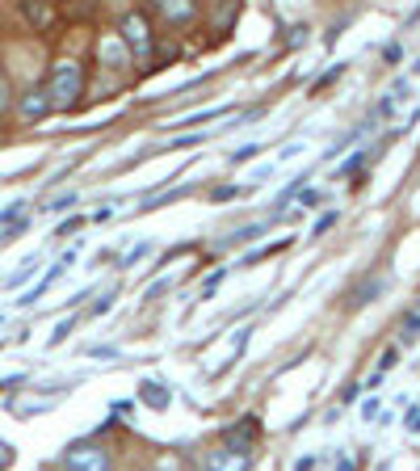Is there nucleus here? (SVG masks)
Instances as JSON below:
<instances>
[{"mask_svg":"<svg viewBox=\"0 0 420 471\" xmlns=\"http://www.w3.org/2000/svg\"><path fill=\"white\" fill-rule=\"evenodd\" d=\"M109 307H114V290H109V295H101V299L93 303V316H101V312H109Z\"/></svg>","mask_w":420,"mask_h":471,"instance_id":"obj_25","label":"nucleus"},{"mask_svg":"<svg viewBox=\"0 0 420 471\" xmlns=\"http://www.w3.org/2000/svg\"><path fill=\"white\" fill-rule=\"evenodd\" d=\"M361 165H366V152H358V156H349L341 169H336V177H349V173H358Z\"/></svg>","mask_w":420,"mask_h":471,"instance_id":"obj_16","label":"nucleus"},{"mask_svg":"<svg viewBox=\"0 0 420 471\" xmlns=\"http://www.w3.org/2000/svg\"><path fill=\"white\" fill-rule=\"evenodd\" d=\"M63 463L68 467H80V471H101V467H109V450L84 438V442H72V447L63 450Z\"/></svg>","mask_w":420,"mask_h":471,"instance_id":"obj_3","label":"nucleus"},{"mask_svg":"<svg viewBox=\"0 0 420 471\" xmlns=\"http://www.w3.org/2000/svg\"><path fill=\"white\" fill-rule=\"evenodd\" d=\"M47 93H51V106L55 109H72L84 93V68L76 60H60L47 76Z\"/></svg>","mask_w":420,"mask_h":471,"instance_id":"obj_1","label":"nucleus"},{"mask_svg":"<svg viewBox=\"0 0 420 471\" xmlns=\"http://www.w3.org/2000/svg\"><path fill=\"white\" fill-rule=\"evenodd\" d=\"M383 287H387L383 278H370V282H366V287H358V290H353V299H349V307H353V312H358V307H366V303H370L374 295H383Z\"/></svg>","mask_w":420,"mask_h":471,"instance_id":"obj_10","label":"nucleus"},{"mask_svg":"<svg viewBox=\"0 0 420 471\" xmlns=\"http://www.w3.org/2000/svg\"><path fill=\"white\" fill-rule=\"evenodd\" d=\"M265 231H269V223H248V228H240L236 236H231L228 244H248V240H261Z\"/></svg>","mask_w":420,"mask_h":471,"instance_id":"obj_12","label":"nucleus"},{"mask_svg":"<svg viewBox=\"0 0 420 471\" xmlns=\"http://www.w3.org/2000/svg\"><path fill=\"white\" fill-rule=\"evenodd\" d=\"M118 34H122V42L131 47L135 63L152 60V51H156V30H152V22H147V13H139V9L122 13V17H118Z\"/></svg>","mask_w":420,"mask_h":471,"instance_id":"obj_2","label":"nucleus"},{"mask_svg":"<svg viewBox=\"0 0 420 471\" xmlns=\"http://www.w3.org/2000/svg\"><path fill=\"white\" fill-rule=\"evenodd\" d=\"M391 93H396V101H404V97L412 93V85H408V80H396V85H391Z\"/></svg>","mask_w":420,"mask_h":471,"instance_id":"obj_30","label":"nucleus"},{"mask_svg":"<svg viewBox=\"0 0 420 471\" xmlns=\"http://www.w3.org/2000/svg\"><path fill=\"white\" fill-rule=\"evenodd\" d=\"M147 253H152V244H135L131 253L122 257V266H135V261H144V257H147Z\"/></svg>","mask_w":420,"mask_h":471,"instance_id":"obj_18","label":"nucleus"},{"mask_svg":"<svg viewBox=\"0 0 420 471\" xmlns=\"http://www.w3.org/2000/svg\"><path fill=\"white\" fill-rule=\"evenodd\" d=\"M223 278H228V269H215V274H210V278L202 282V299H210V295L219 290V282H223Z\"/></svg>","mask_w":420,"mask_h":471,"instance_id":"obj_15","label":"nucleus"},{"mask_svg":"<svg viewBox=\"0 0 420 471\" xmlns=\"http://www.w3.org/2000/svg\"><path fill=\"white\" fill-rule=\"evenodd\" d=\"M341 72H345V63H336L332 72H324V76H320V80H315V93H320V89H328V85H332V80H336V76H341Z\"/></svg>","mask_w":420,"mask_h":471,"instance_id":"obj_21","label":"nucleus"},{"mask_svg":"<svg viewBox=\"0 0 420 471\" xmlns=\"http://www.w3.org/2000/svg\"><path fill=\"white\" fill-rule=\"evenodd\" d=\"M152 9L160 13V22L177 25V30L198 22V0H152Z\"/></svg>","mask_w":420,"mask_h":471,"instance_id":"obj_4","label":"nucleus"},{"mask_svg":"<svg viewBox=\"0 0 420 471\" xmlns=\"http://www.w3.org/2000/svg\"><path fill=\"white\" fill-rule=\"evenodd\" d=\"M68 333H72V320H63V325L55 328V333H51V345H60V341L68 337Z\"/></svg>","mask_w":420,"mask_h":471,"instance_id":"obj_26","label":"nucleus"},{"mask_svg":"<svg viewBox=\"0 0 420 471\" xmlns=\"http://www.w3.org/2000/svg\"><path fill=\"white\" fill-rule=\"evenodd\" d=\"M9 106H17V97H13V85H9V72H5V63H0V114Z\"/></svg>","mask_w":420,"mask_h":471,"instance_id":"obj_13","label":"nucleus"},{"mask_svg":"<svg viewBox=\"0 0 420 471\" xmlns=\"http://www.w3.org/2000/svg\"><path fill=\"white\" fill-rule=\"evenodd\" d=\"M139 400H144L147 409H156V412H164L168 409V387L164 383H152V379H147V383H139Z\"/></svg>","mask_w":420,"mask_h":471,"instance_id":"obj_8","label":"nucleus"},{"mask_svg":"<svg viewBox=\"0 0 420 471\" xmlns=\"http://www.w3.org/2000/svg\"><path fill=\"white\" fill-rule=\"evenodd\" d=\"M228 109H210V114H193V118H185L181 127H193V122H215V118H223Z\"/></svg>","mask_w":420,"mask_h":471,"instance_id":"obj_20","label":"nucleus"},{"mask_svg":"<svg viewBox=\"0 0 420 471\" xmlns=\"http://www.w3.org/2000/svg\"><path fill=\"white\" fill-rule=\"evenodd\" d=\"M76 203V193H60V198H51V206L47 211H68V206Z\"/></svg>","mask_w":420,"mask_h":471,"instance_id":"obj_23","label":"nucleus"},{"mask_svg":"<svg viewBox=\"0 0 420 471\" xmlns=\"http://www.w3.org/2000/svg\"><path fill=\"white\" fill-rule=\"evenodd\" d=\"M89 353H93V358H118V350H114V345H93Z\"/></svg>","mask_w":420,"mask_h":471,"instance_id":"obj_27","label":"nucleus"},{"mask_svg":"<svg viewBox=\"0 0 420 471\" xmlns=\"http://www.w3.org/2000/svg\"><path fill=\"white\" fill-rule=\"evenodd\" d=\"M408 429H420V412H408Z\"/></svg>","mask_w":420,"mask_h":471,"instance_id":"obj_34","label":"nucleus"},{"mask_svg":"<svg viewBox=\"0 0 420 471\" xmlns=\"http://www.w3.org/2000/svg\"><path fill=\"white\" fill-rule=\"evenodd\" d=\"M374 114H378V118H391V114H396V93L378 97V106H374Z\"/></svg>","mask_w":420,"mask_h":471,"instance_id":"obj_17","label":"nucleus"},{"mask_svg":"<svg viewBox=\"0 0 420 471\" xmlns=\"http://www.w3.org/2000/svg\"><path fill=\"white\" fill-rule=\"evenodd\" d=\"M17 114H22L25 122H42L47 114H55V106H51V93L47 85H34L30 93L17 97Z\"/></svg>","mask_w":420,"mask_h":471,"instance_id":"obj_5","label":"nucleus"},{"mask_svg":"<svg viewBox=\"0 0 420 471\" xmlns=\"http://www.w3.org/2000/svg\"><path fill=\"white\" fill-rule=\"evenodd\" d=\"M22 13H25V22L34 25V30H42V25L51 22V5H47V0H22Z\"/></svg>","mask_w":420,"mask_h":471,"instance_id":"obj_9","label":"nucleus"},{"mask_svg":"<svg viewBox=\"0 0 420 471\" xmlns=\"http://www.w3.org/2000/svg\"><path fill=\"white\" fill-rule=\"evenodd\" d=\"M361 417H366V421H374V417H378V400H366V404H361Z\"/></svg>","mask_w":420,"mask_h":471,"instance_id":"obj_29","label":"nucleus"},{"mask_svg":"<svg viewBox=\"0 0 420 471\" xmlns=\"http://www.w3.org/2000/svg\"><path fill=\"white\" fill-rule=\"evenodd\" d=\"M396 358H399L396 345H391V350H383V366H378V371H391V366H396Z\"/></svg>","mask_w":420,"mask_h":471,"instance_id":"obj_28","label":"nucleus"},{"mask_svg":"<svg viewBox=\"0 0 420 471\" xmlns=\"http://www.w3.org/2000/svg\"><path fill=\"white\" fill-rule=\"evenodd\" d=\"M97 55H101V63H106V68H114V72H118V68H126V63L135 60L131 47L122 42V34H106V38H101V42H97Z\"/></svg>","mask_w":420,"mask_h":471,"instance_id":"obj_7","label":"nucleus"},{"mask_svg":"<svg viewBox=\"0 0 420 471\" xmlns=\"http://www.w3.org/2000/svg\"><path fill=\"white\" fill-rule=\"evenodd\" d=\"M30 274H34V261H25V266H22V269H17V274H13V278H9V287H22V282L30 278Z\"/></svg>","mask_w":420,"mask_h":471,"instance_id":"obj_24","label":"nucleus"},{"mask_svg":"<svg viewBox=\"0 0 420 471\" xmlns=\"http://www.w3.org/2000/svg\"><path fill=\"white\" fill-rule=\"evenodd\" d=\"M416 337H420V312H408L404 320H399V341H404V345H412Z\"/></svg>","mask_w":420,"mask_h":471,"instance_id":"obj_11","label":"nucleus"},{"mask_svg":"<svg viewBox=\"0 0 420 471\" xmlns=\"http://www.w3.org/2000/svg\"><path fill=\"white\" fill-rule=\"evenodd\" d=\"M383 60H387V63H399V42H391V47L383 51Z\"/></svg>","mask_w":420,"mask_h":471,"instance_id":"obj_33","label":"nucleus"},{"mask_svg":"<svg viewBox=\"0 0 420 471\" xmlns=\"http://www.w3.org/2000/svg\"><path fill=\"white\" fill-rule=\"evenodd\" d=\"M257 152H261V147H257V144L240 147V152H231V165H244V160H252V156H257Z\"/></svg>","mask_w":420,"mask_h":471,"instance_id":"obj_22","label":"nucleus"},{"mask_svg":"<svg viewBox=\"0 0 420 471\" xmlns=\"http://www.w3.org/2000/svg\"><path fill=\"white\" fill-rule=\"evenodd\" d=\"M0 467H13V447H5V442H0Z\"/></svg>","mask_w":420,"mask_h":471,"instance_id":"obj_31","label":"nucleus"},{"mask_svg":"<svg viewBox=\"0 0 420 471\" xmlns=\"http://www.w3.org/2000/svg\"><path fill=\"white\" fill-rule=\"evenodd\" d=\"M416 72H420V60H416Z\"/></svg>","mask_w":420,"mask_h":471,"instance_id":"obj_35","label":"nucleus"},{"mask_svg":"<svg viewBox=\"0 0 420 471\" xmlns=\"http://www.w3.org/2000/svg\"><path fill=\"white\" fill-rule=\"evenodd\" d=\"M236 193H240V185H215L210 190V203H231Z\"/></svg>","mask_w":420,"mask_h":471,"instance_id":"obj_14","label":"nucleus"},{"mask_svg":"<svg viewBox=\"0 0 420 471\" xmlns=\"http://www.w3.org/2000/svg\"><path fill=\"white\" fill-rule=\"evenodd\" d=\"M257 429H261V425L252 421H236L231 425V429H223V450H231V455H248L252 450V442H257Z\"/></svg>","mask_w":420,"mask_h":471,"instance_id":"obj_6","label":"nucleus"},{"mask_svg":"<svg viewBox=\"0 0 420 471\" xmlns=\"http://www.w3.org/2000/svg\"><path fill=\"white\" fill-rule=\"evenodd\" d=\"M332 223H336V215H324V219H320V223H315V236H324V231L332 228Z\"/></svg>","mask_w":420,"mask_h":471,"instance_id":"obj_32","label":"nucleus"},{"mask_svg":"<svg viewBox=\"0 0 420 471\" xmlns=\"http://www.w3.org/2000/svg\"><path fill=\"white\" fill-rule=\"evenodd\" d=\"M320 203H324V193H320V190H299V206L312 211V206H320Z\"/></svg>","mask_w":420,"mask_h":471,"instance_id":"obj_19","label":"nucleus"}]
</instances>
